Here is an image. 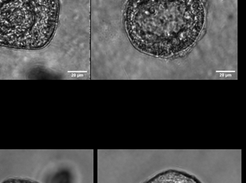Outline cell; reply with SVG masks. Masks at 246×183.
<instances>
[{"label": "cell", "instance_id": "1", "mask_svg": "<svg viewBox=\"0 0 246 183\" xmlns=\"http://www.w3.org/2000/svg\"><path fill=\"white\" fill-rule=\"evenodd\" d=\"M204 23L201 0H129L125 15V31L133 45L157 57L190 48Z\"/></svg>", "mask_w": 246, "mask_h": 183}, {"label": "cell", "instance_id": "2", "mask_svg": "<svg viewBox=\"0 0 246 183\" xmlns=\"http://www.w3.org/2000/svg\"><path fill=\"white\" fill-rule=\"evenodd\" d=\"M59 11V0H0V46L43 49L55 35Z\"/></svg>", "mask_w": 246, "mask_h": 183}, {"label": "cell", "instance_id": "3", "mask_svg": "<svg viewBox=\"0 0 246 183\" xmlns=\"http://www.w3.org/2000/svg\"><path fill=\"white\" fill-rule=\"evenodd\" d=\"M167 174H168V180H166V183H179V180H176V175H177V171H175V179L174 180H171V170H169L167 171ZM180 174H181V171H180ZM186 175V173H185V174H184L183 176V179L182 180V183H201L199 182V180L195 179V178L193 177L192 176L190 175L189 174H187V176H186V178L185 179ZM179 177H180V175H179ZM160 178L159 177H158L157 176H156L153 179H151L149 180L148 182H145V183H165L164 180H162V182L160 181Z\"/></svg>", "mask_w": 246, "mask_h": 183}, {"label": "cell", "instance_id": "4", "mask_svg": "<svg viewBox=\"0 0 246 183\" xmlns=\"http://www.w3.org/2000/svg\"><path fill=\"white\" fill-rule=\"evenodd\" d=\"M1 183H40L34 180L26 179H20V178H11L7 179Z\"/></svg>", "mask_w": 246, "mask_h": 183}]
</instances>
